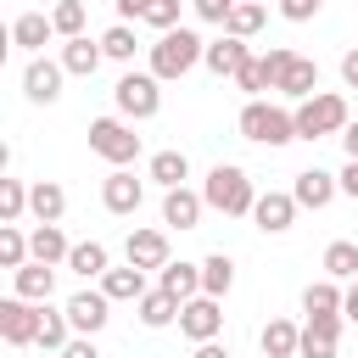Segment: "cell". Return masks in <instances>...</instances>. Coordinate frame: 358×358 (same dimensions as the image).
I'll list each match as a JSON object with an SVG mask.
<instances>
[{
    "instance_id": "cell-48",
    "label": "cell",
    "mask_w": 358,
    "mask_h": 358,
    "mask_svg": "<svg viewBox=\"0 0 358 358\" xmlns=\"http://www.w3.org/2000/svg\"><path fill=\"white\" fill-rule=\"evenodd\" d=\"M341 313H347V319L358 324V285H347V302H341Z\"/></svg>"
},
{
    "instance_id": "cell-9",
    "label": "cell",
    "mask_w": 358,
    "mask_h": 358,
    "mask_svg": "<svg viewBox=\"0 0 358 358\" xmlns=\"http://www.w3.org/2000/svg\"><path fill=\"white\" fill-rule=\"evenodd\" d=\"M0 336H6L11 347H28V341H39V313H34L22 296H6V302H0Z\"/></svg>"
},
{
    "instance_id": "cell-28",
    "label": "cell",
    "mask_w": 358,
    "mask_h": 358,
    "mask_svg": "<svg viewBox=\"0 0 358 358\" xmlns=\"http://www.w3.org/2000/svg\"><path fill=\"white\" fill-rule=\"evenodd\" d=\"M0 263L17 274L22 263H34V246H28V235L17 229V224H0Z\"/></svg>"
},
{
    "instance_id": "cell-15",
    "label": "cell",
    "mask_w": 358,
    "mask_h": 358,
    "mask_svg": "<svg viewBox=\"0 0 358 358\" xmlns=\"http://www.w3.org/2000/svg\"><path fill=\"white\" fill-rule=\"evenodd\" d=\"M291 196H296V207H330V196H336V179H330L324 168H308V173H296Z\"/></svg>"
},
{
    "instance_id": "cell-43",
    "label": "cell",
    "mask_w": 358,
    "mask_h": 358,
    "mask_svg": "<svg viewBox=\"0 0 358 358\" xmlns=\"http://www.w3.org/2000/svg\"><path fill=\"white\" fill-rule=\"evenodd\" d=\"M296 358H336V347H330V341H308V336H302Z\"/></svg>"
},
{
    "instance_id": "cell-8",
    "label": "cell",
    "mask_w": 358,
    "mask_h": 358,
    "mask_svg": "<svg viewBox=\"0 0 358 358\" xmlns=\"http://www.w3.org/2000/svg\"><path fill=\"white\" fill-rule=\"evenodd\" d=\"M179 330L201 347V341H213L218 330H224V308H218V296H190L185 308H179Z\"/></svg>"
},
{
    "instance_id": "cell-31",
    "label": "cell",
    "mask_w": 358,
    "mask_h": 358,
    "mask_svg": "<svg viewBox=\"0 0 358 358\" xmlns=\"http://www.w3.org/2000/svg\"><path fill=\"white\" fill-rule=\"evenodd\" d=\"M185 173H190V162H185V151H157V157H151V179H157V185H168V190H179V185H185Z\"/></svg>"
},
{
    "instance_id": "cell-1",
    "label": "cell",
    "mask_w": 358,
    "mask_h": 358,
    "mask_svg": "<svg viewBox=\"0 0 358 358\" xmlns=\"http://www.w3.org/2000/svg\"><path fill=\"white\" fill-rule=\"evenodd\" d=\"M201 56H207V45H201L190 28H173V34H162V39L151 45V73H157V78H185Z\"/></svg>"
},
{
    "instance_id": "cell-3",
    "label": "cell",
    "mask_w": 358,
    "mask_h": 358,
    "mask_svg": "<svg viewBox=\"0 0 358 358\" xmlns=\"http://www.w3.org/2000/svg\"><path fill=\"white\" fill-rule=\"evenodd\" d=\"M201 196H207V207H218V213H252V207H257V190H252V179H246L235 162H218V168L207 173Z\"/></svg>"
},
{
    "instance_id": "cell-7",
    "label": "cell",
    "mask_w": 358,
    "mask_h": 358,
    "mask_svg": "<svg viewBox=\"0 0 358 358\" xmlns=\"http://www.w3.org/2000/svg\"><path fill=\"white\" fill-rule=\"evenodd\" d=\"M157 106H162L157 73H123V78H117V112H123V117H151Z\"/></svg>"
},
{
    "instance_id": "cell-41",
    "label": "cell",
    "mask_w": 358,
    "mask_h": 358,
    "mask_svg": "<svg viewBox=\"0 0 358 358\" xmlns=\"http://www.w3.org/2000/svg\"><path fill=\"white\" fill-rule=\"evenodd\" d=\"M229 11H235V0H196L201 22H229Z\"/></svg>"
},
{
    "instance_id": "cell-40",
    "label": "cell",
    "mask_w": 358,
    "mask_h": 358,
    "mask_svg": "<svg viewBox=\"0 0 358 358\" xmlns=\"http://www.w3.org/2000/svg\"><path fill=\"white\" fill-rule=\"evenodd\" d=\"M145 22H151V28H162V34H173V28H179V0H151Z\"/></svg>"
},
{
    "instance_id": "cell-6",
    "label": "cell",
    "mask_w": 358,
    "mask_h": 358,
    "mask_svg": "<svg viewBox=\"0 0 358 358\" xmlns=\"http://www.w3.org/2000/svg\"><path fill=\"white\" fill-rule=\"evenodd\" d=\"M90 151L123 168V162H134V157H140V134H134L123 117H95V123H90Z\"/></svg>"
},
{
    "instance_id": "cell-14",
    "label": "cell",
    "mask_w": 358,
    "mask_h": 358,
    "mask_svg": "<svg viewBox=\"0 0 358 358\" xmlns=\"http://www.w3.org/2000/svg\"><path fill=\"white\" fill-rule=\"evenodd\" d=\"M129 263L134 268H168V235L162 229H134L129 235Z\"/></svg>"
},
{
    "instance_id": "cell-45",
    "label": "cell",
    "mask_w": 358,
    "mask_h": 358,
    "mask_svg": "<svg viewBox=\"0 0 358 358\" xmlns=\"http://www.w3.org/2000/svg\"><path fill=\"white\" fill-rule=\"evenodd\" d=\"M62 358H101V352H95V341L84 336V341H67V347H62Z\"/></svg>"
},
{
    "instance_id": "cell-16",
    "label": "cell",
    "mask_w": 358,
    "mask_h": 358,
    "mask_svg": "<svg viewBox=\"0 0 358 358\" xmlns=\"http://www.w3.org/2000/svg\"><path fill=\"white\" fill-rule=\"evenodd\" d=\"M140 196H145V190H140V179H134V173H123V168H117V173L101 185L106 213H134V207H140Z\"/></svg>"
},
{
    "instance_id": "cell-21",
    "label": "cell",
    "mask_w": 358,
    "mask_h": 358,
    "mask_svg": "<svg viewBox=\"0 0 358 358\" xmlns=\"http://www.w3.org/2000/svg\"><path fill=\"white\" fill-rule=\"evenodd\" d=\"M296 347H302V330L291 319H268L263 324V358H296Z\"/></svg>"
},
{
    "instance_id": "cell-38",
    "label": "cell",
    "mask_w": 358,
    "mask_h": 358,
    "mask_svg": "<svg viewBox=\"0 0 358 358\" xmlns=\"http://www.w3.org/2000/svg\"><path fill=\"white\" fill-rule=\"evenodd\" d=\"M67 330H73L67 313H50V308L39 313V347H56V352H62V347H67Z\"/></svg>"
},
{
    "instance_id": "cell-29",
    "label": "cell",
    "mask_w": 358,
    "mask_h": 358,
    "mask_svg": "<svg viewBox=\"0 0 358 358\" xmlns=\"http://www.w3.org/2000/svg\"><path fill=\"white\" fill-rule=\"evenodd\" d=\"M67 268H78L84 280H106V246L101 241H84V246H73V257H67Z\"/></svg>"
},
{
    "instance_id": "cell-42",
    "label": "cell",
    "mask_w": 358,
    "mask_h": 358,
    "mask_svg": "<svg viewBox=\"0 0 358 358\" xmlns=\"http://www.w3.org/2000/svg\"><path fill=\"white\" fill-rule=\"evenodd\" d=\"M319 6H324V0H280V11H285L291 22H308V17L319 11Z\"/></svg>"
},
{
    "instance_id": "cell-26",
    "label": "cell",
    "mask_w": 358,
    "mask_h": 358,
    "mask_svg": "<svg viewBox=\"0 0 358 358\" xmlns=\"http://www.w3.org/2000/svg\"><path fill=\"white\" fill-rule=\"evenodd\" d=\"M179 308H185V302H179V296H168L162 285L140 296V319H145L151 330H162V324H173V319H179Z\"/></svg>"
},
{
    "instance_id": "cell-36",
    "label": "cell",
    "mask_w": 358,
    "mask_h": 358,
    "mask_svg": "<svg viewBox=\"0 0 358 358\" xmlns=\"http://www.w3.org/2000/svg\"><path fill=\"white\" fill-rule=\"evenodd\" d=\"M50 22H56L62 39H78V34H84V0H62V6L50 11Z\"/></svg>"
},
{
    "instance_id": "cell-10",
    "label": "cell",
    "mask_w": 358,
    "mask_h": 358,
    "mask_svg": "<svg viewBox=\"0 0 358 358\" xmlns=\"http://www.w3.org/2000/svg\"><path fill=\"white\" fill-rule=\"evenodd\" d=\"M62 62H45V56H34L28 62V73H22V90H28V101H39V106H50L56 95H62Z\"/></svg>"
},
{
    "instance_id": "cell-39",
    "label": "cell",
    "mask_w": 358,
    "mask_h": 358,
    "mask_svg": "<svg viewBox=\"0 0 358 358\" xmlns=\"http://www.w3.org/2000/svg\"><path fill=\"white\" fill-rule=\"evenodd\" d=\"M302 336H308V341H330V347H336V336H341V313H308Z\"/></svg>"
},
{
    "instance_id": "cell-24",
    "label": "cell",
    "mask_w": 358,
    "mask_h": 358,
    "mask_svg": "<svg viewBox=\"0 0 358 358\" xmlns=\"http://www.w3.org/2000/svg\"><path fill=\"white\" fill-rule=\"evenodd\" d=\"M101 56H106V50H101V45H90L84 34L62 45V67H67V73H78V78H90V73L101 67Z\"/></svg>"
},
{
    "instance_id": "cell-47",
    "label": "cell",
    "mask_w": 358,
    "mask_h": 358,
    "mask_svg": "<svg viewBox=\"0 0 358 358\" xmlns=\"http://www.w3.org/2000/svg\"><path fill=\"white\" fill-rule=\"evenodd\" d=\"M341 145H347V162H358V123L341 129Z\"/></svg>"
},
{
    "instance_id": "cell-46",
    "label": "cell",
    "mask_w": 358,
    "mask_h": 358,
    "mask_svg": "<svg viewBox=\"0 0 358 358\" xmlns=\"http://www.w3.org/2000/svg\"><path fill=\"white\" fill-rule=\"evenodd\" d=\"M117 11H123V17H140V22H145V11H151V0H117Z\"/></svg>"
},
{
    "instance_id": "cell-51",
    "label": "cell",
    "mask_w": 358,
    "mask_h": 358,
    "mask_svg": "<svg viewBox=\"0 0 358 358\" xmlns=\"http://www.w3.org/2000/svg\"><path fill=\"white\" fill-rule=\"evenodd\" d=\"M352 285H358V280H352Z\"/></svg>"
},
{
    "instance_id": "cell-49",
    "label": "cell",
    "mask_w": 358,
    "mask_h": 358,
    "mask_svg": "<svg viewBox=\"0 0 358 358\" xmlns=\"http://www.w3.org/2000/svg\"><path fill=\"white\" fill-rule=\"evenodd\" d=\"M341 190H347V196H358V162H347V173H341Z\"/></svg>"
},
{
    "instance_id": "cell-37",
    "label": "cell",
    "mask_w": 358,
    "mask_h": 358,
    "mask_svg": "<svg viewBox=\"0 0 358 358\" xmlns=\"http://www.w3.org/2000/svg\"><path fill=\"white\" fill-rule=\"evenodd\" d=\"M101 50H106L112 62H129V56H134V28H129V22H112V28L101 34Z\"/></svg>"
},
{
    "instance_id": "cell-20",
    "label": "cell",
    "mask_w": 358,
    "mask_h": 358,
    "mask_svg": "<svg viewBox=\"0 0 358 358\" xmlns=\"http://www.w3.org/2000/svg\"><path fill=\"white\" fill-rule=\"evenodd\" d=\"M101 291L112 296V302H140L145 296V268H106V280H101Z\"/></svg>"
},
{
    "instance_id": "cell-12",
    "label": "cell",
    "mask_w": 358,
    "mask_h": 358,
    "mask_svg": "<svg viewBox=\"0 0 358 358\" xmlns=\"http://www.w3.org/2000/svg\"><path fill=\"white\" fill-rule=\"evenodd\" d=\"M252 218H257V229L280 235V229H291V218H296V196H285V190H268V196H257Z\"/></svg>"
},
{
    "instance_id": "cell-4",
    "label": "cell",
    "mask_w": 358,
    "mask_h": 358,
    "mask_svg": "<svg viewBox=\"0 0 358 358\" xmlns=\"http://www.w3.org/2000/svg\"><path fill=\"white\" fill-rule=\"evenodd\" d=\"M347 129V101L336 90H319L296 106V140H319V134H336Z\"/></svg>"
},
{
    "instance_id": "cell-50",
    "label": "cell",
    "mask_w": 358,
    "mask_h": 358,
    "mask_svg": "<svg viewBox=\"0 0 358 358\" xmlns=\"http://www.w3.org/2000/svg\"><path fill=\"white\" fill-rule=\"evenodd\" d=\"M196 358H229V352H224L218 341H201V347H196Z\"/></svg>"
},
{
    "instance_id": "cell-34",
    "label": "cell",
    "mask_w": 358,
    "mask_h": 358,
    "mask_svg": "<svg viewBox=\"0 0 358 358\" xmlns=\"http://www.w3.org/2000/svg\"><path fill=\"white\" fill-rule=\"evenodd\" d=\"M341 302H347V291H336L330 280H313V285L302 291V308H308V313H341Z\"/></svg>"
},
{
    "instance_id": "cell-2",
    "label": "cell",
    "mask_w": 358,
    "mask_h": 358,
    "mask_svg": "<svg viewBox=\"0 0 358 358\" xmlns=\"http://www.w3.org/2000/svg\"><path fill=\"white\" fill-rule=\"evenodd\" d=\"M241 134L257 140V145H285V140H296V112L268 106V101H246L241 106Z\"/></svg>"
},
{
    "instance_id": "cell-5",
    "label": "cell",
    "mask_w": 358,
    "mask_h": 358,
    "mask_svg": "<svg viewBox=\"0 0 358 358\" xmlns=\"http://www.w3.org/2000/svg\"><path fill=\"white\" fill-rule=\"evenodd\" d=\"M268 62H274V90L280 95H291V101L319 95V62H308L296 50H268Z\"/></svg>"
},
{
    "instance_id": "cell-17",
    "label": "cell",
    "mask_w": 358,
    "mask_h": 358,
    "mask_svg": "<svg viewBox=\"0 0 358 358\" xmlns=\"http://www.w3.org/2000/svg\"><path fill=\"white\" fill-rule=\"evenodd\" d=\"M201 201L207 196H196V190H168L162 196V224H179V229H196V218H201Z\"/></svg>"
},
{
    "instance_id": "cell-44",
    "label": "cell",
    "mask_w": 358,
    "mask_h": 358,
    "mask_svg": "<svg viewBox=\"0 0 358 358\" xmlns=\"http://www.w3.org/2000/svg\"><path fill=\"white\" fill-rule=\"evenodd\" d=\"M341 84H347V90H358V45L341 56Z\"/></svg>"
},
{
    "instance_id": "cell-18",
    "label": "cell",
    "mask_w": 358,
    "mask_h": 358,
    "mask_svg": "<svg viewBox=\"0 0 358 358\" xmlns=\"http://www.w3.org/2000/svg\"><path fill=\"white\" fill-rule=\"evenodd\" d=\"M11 280H17V296H22V302H50V291H56L50 263H22Z\"/></svg>"
},
{
    "instance_id": "cell-13",
    "label": "cell",
    "mask_w": 358,
    "mask_h": 358,
    "mask_svg": "<svg viewBox=\"0 0 358 358\" xmlns=\"http://www.w3.org/2000/svg\"><path fill=\"white\" fill-rule=\"evenodd\" d=\"M106 302H112L106 291H78V296L67 302V319H73V330H78V336H95V330L106 324Z\"/></svg>"
},
{
    "instance_id": "cell-23",
    "label": "cell",
    "mask_w": 358,
    "mask_h": 358,
    "mask_svg": "<svg viewBox=\"0 0 358 358\" xmlns=\"http://www.w3.org/2000/svg\"><path fill=\"white\" fill-rule=\"evenodd\" d=\"M28 246H34V263H67V257H73V246H67V235H62L56 224H39V229L28 235Z\"/></svg>"
},
{
    "instance_id": "cell-27",
    "label": "cell",
    "mask_w": 358,
    "mask_h": 358,
    "mask_svg": "<svg viewBox=\"0 0 358 358\" xmlns=\"http://www.w3.org/2000/svg\"><path fill=\"white\" fill-rule=\"evenodd\" d=\"M263 17H268V6H263V0H235V11H229V22H224V34L252 39V34L263 28Z\"/></svg>"
},
{
    "instance_id": "cell-25",
    "label": "cell",
    "mask_w": 358,
    "mask_h": 358,
    "mask_svg": "<svg viewBox=\"0 0 358 358\" xmlns=\"http://www.w3.org/2000/svg\"><path fill=\"white\" fill-rule=\"evenodd\" d=\"M162 291L179 296V302L201 296V268H196V263H168V268H162Z\"/></svg>"
},
{
    "instance_id": "cell-30",
    "label": "cell",
    "mask_w": 358,
    "mask_h": 358,
    "mask_svg": "<svg viewBox=\"0 0 358 358\" xmlns=\"http://www.w3.org/2000/svg\"><path fill=\"white\" fill-rule=\"evenodd\" d=\"M235 285V263L224 257V252H213L207 263H201V296H224Z\"/></svg>"
},
{
    "instance_id": "cell-22",
    "label": "cell",
    "mask_w": 358,
    "mask_h": 358,
    "mask_svg": "<svg viewBox=\"0 0 358 358\" xmlns=\"http://www.w3.org/2000/svg\"><path fill=\"white\" fill-rule=\"evenodd\" d=\"M56 34V22L45 17V11H22L17 22H11V39L22 45V50H45V39Z\"/></svg>"
},
{
    "instance_id": "cell-11",
    "label": "cell",
    "mask_w": 358,
    "mask_h": 358,
    "mask_svg": "<svg viewBox=\"0 0 358 358\" xmlns=\"http://www.w3.org/2000/svg\"><path fill=\"white\" fill-rule=\"evenodd\" d=\"M218 78H241V67L252 62V50H246V39H235V34H224V39H213L207 45V56H201Z\"/></svg>"
},
{
    "instance_id": "cell-33",
    "label": "cell",
    "mask_w": 358,
    "mask_h": 358,
    "mask_svg": "<svg viewBox=\"0 0 358 358\" xmlns=\"http://www.w3.org/2000/svg\"><path fill=\"white\" fill-rule=\"evenodd\" d=\"M235 84H241V90L257 101L263 90H274V62H268V56H252V62L241 67V78H235Z\"/></svg>"
},
{
    "instance_id": "cell-35",
    "label": "cell",
    "mask_w": 358,
    "mask_h": 358,
    "mask_svg": "<svg viewBox=\"0 0 358 358\" xmlns=\"http://www.w3.org/2000/svg\"><path fill=\"white\" fill-rule=\"evenodd\" d=\"M28 196H34V190H22V179H0V218L17 224V218L28 213Z\"/></svg>"
},
{
    "instance_id": "cell-19",
    "label": "cell",
    "mask_w": 358,
    "mask_h": 358,
    "mask_svg": "<svg viewBox=\"0 0 358 358\" xmlns=\"http://www.w3.org/2000/svg\"><path fill=\"white\" fill-rule=\"evenodd\" d=\"M28 213H34L39 224H56V218L67 213V190H62L56 179H39V185H34V196H28Z\"/></svg>"
},
{
    "instance_id": "cell-32",
    "label": "cell",
    "mask_w": 358,
    "mask_h": 358,
    "mask_svg": "<svg viewBox=\"0 0 358 358\" xmlns=\"http://www.w3.org/2000/svg\"><path fill=\"white\" fill-rule=\"evenodd\" d=\"M324 268H330V280H358V246L352 241H330L324 246Z\"/></svg>"
}]
</instances>
